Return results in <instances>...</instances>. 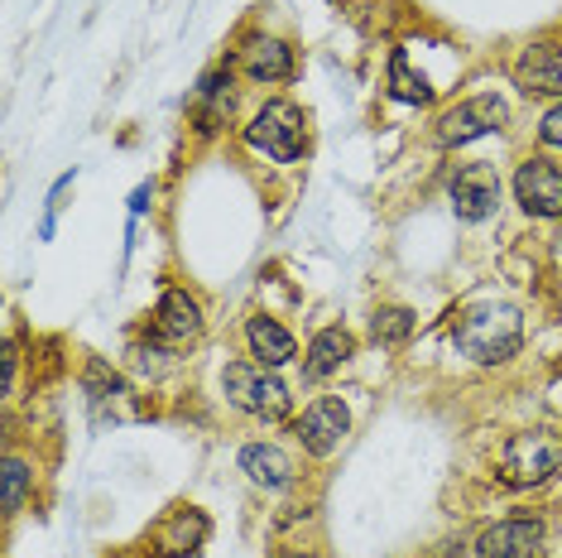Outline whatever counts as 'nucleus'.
<instances>
[{
  "mask_svg": "<svg viewBox=\"0 0 562 558\" xmlns=\"http://www.w3.org/2000/svg\"><path fill=\"white\" fill-rule=\"evenodd\" d=\"M442 193H447V212H452L457 222L481 226L501 212L505 174H501V164H491V159H457L452 169H447Z\"/></svg>",
  "mask_w": 562,
  "mask_h": 558,
  "instance_id": "39448f33",
  "label": "nucleus"
},
{
  "mask_svg": "<svg viewBox=\"0 0 562 558\" xmlns=\"http://www.w3.org/2000/svg\"><path fill=\"white\" fill-rule=\"evenodd\" d=\"M356 351H361V342H356V333L347 323H323L308 342H303V380H308V386H323V380L341 376L356 361Z\"/></svg>",
  "mask_w": 562,
  "mask_h": 558,
  "instance_id": "a211bd4d",
  "label": "nucleus"
},
{
  "mask_svg": "<svg viewBox=\"0 0 562 558\" xmlns=\"http://www.w3.org/2000/svg\"><path fill=\"white\" fill-rule=\"evenodd\" d=\"M524 342H529V319L509 299H481V303H467L462 313H452L457 357L481 366V371L509 366L524 351Z\"/></svg>",
  "mask_w": 562,
  "mask_h": 558,
  "instance_id": "f257e3e1",
  "label": "nucleus"
},
{
  "mask_svg": "<svg viewBox=\"0 0 562 558\" xmlns=\"http://www.w3.org/2000/svg\"><path fill=\"white\" fill-rule=\"evenodd\" d=\"M289 434L299 443V453L308 462H327L341 453V443L351 438V404L341 395H313L299 414L289 418Z\"/></svg>",
  "mask_w": 562,
  "mask_h": 558,
  "instance_id": "6e6552de",
  "label": "nucleus"
},
{
  "mask_svg": "<svg viewBox=\"0 0 562 558\" xmlns=\"http://www.w3.org/2000/svg\"><path fill=\"white\" fill-rule=\"evenodd\" d=\"M232 54H236L240 82H250V87H284L299 78V48H293L284 34L250 30Z\"/></svg>",
  "mask_w": 562,
  "mask_h": 558,
  "instance_id": "9b49d317",
  "label": "nucleus"
},
{
  "mask_svg": "<svg viewBox=\"0 0 562 558\" xmlns=\"http://www.w3.org/2000/svg\"><path fill=\"white\" fill-rule=\"evenodd\" d=\"M15 380H20V342L5 337L0 342V395L15 400Z\"/></svg>",
  "mask_w": 562,
  "mask_h": 558,
  "instance_id": "b1692460",
  "label": "nucleus"
},
{
  "mask_svg": "<svg viewBox=\"0 0 562 558\" xmlns=\"http://www.w3.org/2000/svg\"><path fill=\"white\" fill-rule=\"evenodd\" d=\"M236 472L246 477L255 491H265V496H284V491L299 487L303 467H299V458H293L284 443H274V438H246L236 448Z\"/></svg>",
  "mask_w": 562,
  "mask_h": 558,
  "instance_id": "2eb2a0df",
  "label": "nucleus"
},
{
  "mask_svg": "<svg viewBox=\"0 0 562 558\" xmlns=\"http://www.w3.org/2000/svg\"><path fill=\"white\" fill-rule=\"evenodd\" d=\"M240 342H246V357L270 366V371H284V366L303 361V347H299V337L289 333V323L274 319V313H265V309L246 313V323H240Z\"/></svg>",
  "mask_w": 562,
  "mask_h": 558,
  "instance_id": "f3484780",
  "label": "nucleus"
},
{
  "mask_svg": "<svg viewBox=\"0 0 562 558\" xmlns=\"http://www.w3.org/2000/svg\"><path fill=\"white\" fill-rule=\"evenodd\" d=\"M155 193H159V183H155V179H139V183L131 188V198H125V208H131V217L145 222L149 212H155Z\"/></svg>",
  "mask_w": 562,
  "mask_h": 558,
  "instance_id": "393cba45",
  "label": "nucleus"
},
{
  "mask_svg": "<svg viewBox=\"0 0 562 558\" xmlns=\"http://www.w3.org/2000/svg\"><path fill=\"white\" fill-rule=\"evenodd\" d=\"M509 198L529 222H562V155L548 149H529L509 169Z\"/></svg>",
  "mask_w": 562,
  "mask_h": 558,
  "instance_id": "0eeeda50",
  "label": "nucleus"
},
{
  "mask_svg": "<svg viewBox=\"0 0 562 558\" xmlns=\"http://www.w3.org/2000/svg\"><path fill=\"white\" fill-rule=\"evenodd\" d=\"M495 481L509 491H539L562 477V428L553 424H529L515 428L495 443Z\"/></svg>",
  "mask_w": 562,
  "mask_h": 558,
  "instance_id": "f03ea898",
  "label": "nucleus"
},
{
  "mask_svg": "<svg viewBox=\"0 0 562 558\" xmlns=\"http://www.w3.org/2000/svg\"><path fill=\"white\" fill-rule=\"evenodd\" d=\"M509 131V107H505V97H495V92H471L462 101H452V107H442L438 116H432V131L428 140L438 149H467V145H476V140L485 135H505Z\"/></svg>",
  "mask_w": 562,
  "mask_h": 558,
  "instance_id": "423d86ee",
  "label": "nucleus"
},
{
  "mask_svg": "<svg viewBox=\"0 0 562 558\" xmlns=\"http://www.w3.org/2000/svg\"><path fill=\"white\" fill-rule=\"evenodd\" d=\"M222 400L232 404L236 414L255 418V424H289L293 414V386L270 366L250 361V357H232L222 366Z\"/></svg>",
  "mask_w": 562,
  "mask_h": 558,
  "instance_id": "20e7f679",
  "label": "nucleus"
},
{
  "mask_svg": "<svg viewBox=\"0 0 562 558\" xmlns=\"http://www.w3.org/2000/svg\"><path fill=\"white\" fill-rule=\"evenodd\" d=\"M471 558H548V520L533 511L491 520L471 539Z\"/></svg>",
  "mask_w": 562,
  "mask_h": 558,
  "instance_id": "9d476101",
  "label": "nucleus"
},
{
  "mask_svg": "<svg viewBox=\"0 0 562 558\" xmlns=\"http://www.w3.org/2000/svg\"><path fill=\"white\" fill-rule=\"evenodd\" d=\"M414 333H418V313L408 303H375V313H370V342L380 351H404L414 342Z\"/></svg>",
  "mask_w": 562,
  "mask_h": 558,
  "instance_id": "412c9836",
  "label": "nucleus"
},
{
  "mask_svg": "<svg viewBox=\"0 0 562 558\" xmlns=\"http://www.w3.org/2000/svg\"><path fill=\"white\" fill-rule=\"evenodd\" d=\"M145 327L188 351V347H198V342L207 337V309H202V299L188 284H164L155 309H149V319H145Z\"/></svg>",
  "mask_w": 562,
  "mask_h": 558,
  "instance_id": "ddd939ff",
  "label": "nucleus"
},
{
  "mask_svg": "<svg viewBox=\"0 0 562 558\" xmlns=\"http://www.w3.org/2000/svg\"><path fill=\"white\" fill-rule=\"evenodd\" d=\"M82 400L92 418H111V424H125V418H145V404H139V390L125 380L111 361L87 357L82 361Z\"/></svg>",
  "mask_w": 562,
  "mask_h": 558,
  "instance_id": "f8f14e48",
  "label": "nucleus"
},
{
  "mask_svg": "<svg viewBox=\"0 0 562 558\" xmlns=\"http://www.w3.org/2000/svg\"><path fill=\"white\" fill-rule=\"evenodd\" d=\"M385 92L394 101H404V107H432V101H438V87H432L428 72H414V63H408V48H390Z\"/></svg>",
  "mask_w": 562,
  "mask_h": 558,
  "instance_id": "aec40b11",
  "label": "nucleus"
},
{
  "mask_svg": "<svg viewBox=\"0 0 562 558\" xmlns=\"http://www.w3.org/2000/svg\"><path fill=\"white\" fill-rule=\"evenodd\" d=\"M533 140H539V149H548V155H562V101H548V107L539 111Z\"/></svg>",
  "mask_w": 562,
  "mask_h": 558,
  "instance_id": "5701e85b",
  "label": "nucleus"
},
{
  "mask_svg": "<svg viewBox=\"0 0 562 558\" xmlns=\"http://www.w3.org/2000/svg\"><path fill=\"white\" fill-rule=\"evenodd\" d=\"M558 226H562V222H558ZM558 246H562V232H558Z\"/></svg>",
  "mask_w": 562,
  "mask_h": 558,
  "instance_id": "bb28decb",
  "label": "nucleus"
},
{
  "mask_svg": "<svg viewBox=\"0 0 562 558\" xmlns=\"http://www.w3.org/2000/svg\"><path fill=\"white\" fill-rule=\"evenodd\" d=\"M34 487H40V462L20 453L15 438H5V458H0V515H5V525H15L24 515V505L34 501Z\"/></svg>",
  "mask_w": 562,
  "mask_h": 558,
  "instance_id": "6ab92c4d",
  "label": "nucleus"
},
{
  "mask_svg": "<svg viewBox=\"0 0 562 558\" xmlns=\"http://www.w3.org/2000/svg\"><path fill=\"white\" fill-rule=\"evenodd\" d=\"M509 82L533 101H562V34H539L509 58Z\"/></svg>",
  "mask_w": 562,
  "mask_h": 558,
  "instance_id": "4468645a",
  "label": "nucleus"
},
{
  "mask_svg": "<svg viewBox=\"0 0 562 558\" xmlns=\"http://www.w3.org/2000/svg\"><path fill=\"white\" fill-rule=\"evenodd\" d=\"M274 558H323L317 549H303V544H284V549H279Z\"/></svg>",
  "mask_w": 562,
  "mask_h": 558,
  "instance_id": "a878e982",
  "label": "nucleus"
},
{
  "mask_svg": "<svg viewBox=\"0 0 562 558\" xmlns=\"http://www.w3.org/2000/svg\"><path fill=\"white\" fill-rule=\"evenodd\" d=\"M78 188V169H68V174H58L54 188H48V198H44V217H40V241H54L58 232V217H63V208H68V193Z\"/></svg>",
  "mask_w": 562,
  "mask_h": 558,
  "instance_id": "4be33fe9",
  "label": "nucleus"
},
{
  "mask_svg": "<svg viewBox=\"0 0 562 558\" xmlns=\"http://www.w3.org/2000/svg\"><path fill=\"white\" fill-rule=\"evenodd\" d=\"M240 140L270 164H303L313 155V121L293 97H265L240 125Z\"/></svg>",
  "mask_w": 562,
  "mask_h": 558,
  "instance_id": "7ed1b4c3",
  "label": "nucleus"
},
{
  "mask_svg": "<svg viewBox=\"0 0 562 558\" xmlns=\"http://www.w3.org/2000/svg\"><path fill=\"white\" fill-rule=\"evenodd\" d=\"M240 68L236 54L216 58L207 72L193 82V97H188V125H193L198 140H216L236 116V92H240Z\"/></svg>",
  "mask_w": 562,
  "mask_h": 558,
  "instance_id": "1a4fd4ad",
  "label": "nucleus"
},
{
  "mask_svg": "<svg viewBox=\"0 0 562 558\" xmlns=\"http://www.w3.org/2000/svg\"><path fill=\"white\" fill-rule=\"evenodd\" d=\"M207 539H212V515L193 501H173L169 511L159 515V525L149 529L145 544L159 558H198L207 549Z\"/></svg>",
  "mask_w": 562,
  "mask_h": 558,
  "instance_id": "dca6fc26",
  "label": "nucleus"
}]
</instances>
